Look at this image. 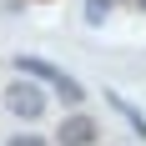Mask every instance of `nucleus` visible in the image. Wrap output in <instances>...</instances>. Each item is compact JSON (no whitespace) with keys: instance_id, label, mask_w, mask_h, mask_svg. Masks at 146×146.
Segmentation results:
<instances>
[{"instance_id":"obj_1","label":"nucleus","mask_w":146,"mask_h":146,"mask_svg":"<svg viewBox=\"0 0 146 146\" xmlns=\"http://www.w3.org/2000/svg\"><path fill=\"white\" fill-rule=\"evenodd\" d=\"M15 60V76H25V81H35V86H45V91H56L66 106H81L86 101V86L76 81L71 71H60V66H50L45 56H10Z\"/></svg>"},{"instance_id":"obj_2","label":"nucleus","mask_w":146,"mask_h":146,"mask_svg":"<svg viewBox=\"0 0 146 146\" xmlns=\"http://www.w3.org/2000/svg\"><path fill=\"white\" fill-rule=\"evenodd\" d=\"M0 96H5V111H10L15 121H40L45 106H50V101H45V86H35V81H25V76L10 81Z\"/></svg>"},{"instance_id":"obj_3","label":"nucleus","mask_w":146,"mask_h":146,"mask_svg":"<svg viewBox=\"0 0 146 146\" xmlns=\"http://www.w3.org/2000/svg\"><path fill=\"white\" fill-rule=\"evenodd\" d=\"M96 136H101V126H96L86 111H76V116H66V121H60L56 141H60V146H96Z\"/></svg>"},{"instance_id":"obj_4","label":"nucleus","mask_w":146,"mask_h":146,"mask_svg":"<svg viewBox=\"0 0 146 146\" xmlns=\"http://www.w3.org/2000/svg\"><path fill=\"white\" fill-rule=\"evenodd\" d=\"M101 96H106V106H111V111H116V116H121V121H126V126H131V131L146 141V116H141V111H136V106L126 101L121 91H101Z\"/></svg>"},{"instance_id":"obj_5","label":"nucleus","mask_w":146,"mask_h":146,"mask_svg":"<svg viewBox=\"0 0 146 146\" xmlns=\"http://www.w3.org/2000/svg\"><path fill=\"white\" fill-rule=\"evenodd\" d=\"M111 10H116V0H86V20H91V25H106Z\"/></svg>"},{"instance_id":"obj_6","label":"nucleus","mask_w":146,"mask_h":146,"mask_svg":"<svg viewBox=\"0 0 146 146\" xmlns=\"http://www.w3.org/2000/svg\"><path fill=\"white\" fill-rule=\"evenodd\" d=\"M10 146H50V141L35 136V131H20V136H10Z\"/></svg>"},{"instance_id":"obj_7","label":"nucleus","mask_w":146,"mask_h":146,"mask_svg":"<svg viewBox=\"0 0 146 146\" xmlns=\"http://www.w3.org/2000/svg\"><path fill=\"white\" fill-rule=\"evenodd\" d=\"M136 5H141V10H146V0H136Z\"/></svg>"}]
</instances>
